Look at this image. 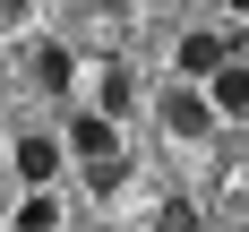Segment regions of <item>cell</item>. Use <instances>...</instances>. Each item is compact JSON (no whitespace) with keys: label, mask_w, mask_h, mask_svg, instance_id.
Masks as SVG:
<instances>
[{"label":"cell","mask_w":249,"mask_h":232,"mask_svg":"<svg viewBox=\"0 0 249 232\" xmlns=\"http://www.w3.org/2000/svg\"><path fill=\"white\" fill-rule=\"evenodd\" d=\"M232 69V35H215V26H198V35H180V77H215Z\"/></svg>","instance_id":"cell-1"},{"label":"cell","mask_w":249,"mask_h":232,"mask_svg":"<svg viewBox=\"0 0 249 232\" xmlns=\"http://www.w3.org/2000/svg\"><path fill=\"white\" fill-rule=\"evenodd\" d=\"M206 121H215V95H198V86H172L163 95V129L172 138H206Z\"/></svg>","instance_id":"cell-2"},{"label":"cell","mask_w":249,"mask_h":232,"mask_svg":"<svg viewBox=\"0 0 249 232\" xmlns=\"http://www.w3.org/2000/svg\"><path fill=\"white\" fill-rule=\"evenodd\" d=\"M69 155H86L95 172H112V121H103V112H77L69 121Z\"/></svg>","instance_id":"cell-3"},{"label":"cell","mask_w":249,"mask_h":232,"mask_svg":"<svg viewBox=\"0 0 249 232\" xmlns=\"http://www.w3.org/2000/svg\"><path fill=\"white\" fill-rule=\"evenodd\" d=\"M18 172L35 180V189H43V180L60 172V138H18Z\"/></svg>","instance_id":"cell-4"},{"label":"cell","mask_w":249,"mask_h":232,"mask_svg":"<svg viewBox=\"0 0 249 232\" xmlns=\"http://www.w3.org/2000/svg\"><path fill=\"white\" fill-rule=\"evenodd\" d=\"M35 77H43L52 95H69V77H77V60H69L60 43H43V52H35Z\"/></svg>","instance_id":"cell-5"},{"label":"cell","mask_w":249,"mask_h":232,"mask_svg":"<svg viewBox=\"0 0 249 232\" xmlns=\"http://www.w3.org/2000/svg\"><path fill=\"white\" fill-rule=\"evenodd\" d=\"M215 112H249V69H241V60L215 77Z\"/></svg>","instance_id":"cell-6"},{"label":"cell","mask_w":249,"mask_h":232,"mask_svg":"<svg viewBox=\"0 0 249 232\" xmlns=\"http://www.w3.org/2000/svg\"><path fill=\"white\" fill-rule=\"evenodd\" d=\"M18 232H60V206H52V198H26L18 206Z\"/></svg>","instance_id":"cell-7"},{"label":"cell","mask_w":249,"mask_h":232,"mask_svg":"<svg viewBox=\"0 0 249 232\" xmlns=\"http://www.w3.org/2000/svg\"><path fill=\"white\" fill-rule=\"evenodd\" d=\"M232 9H249V0H232Z\"/></svg>","instance_id":"cell-8"}]
</instances>
